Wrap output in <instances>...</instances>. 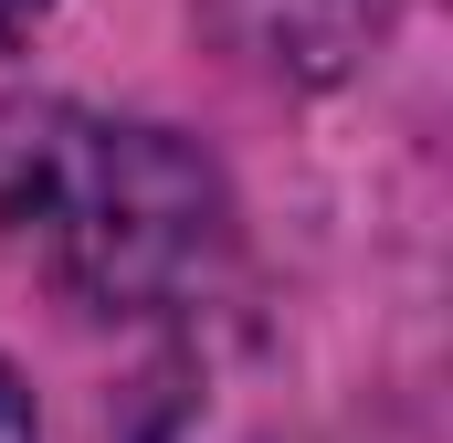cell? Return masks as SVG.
I'll return each instance as SVG.
<instances>
[{
    "label": "cell",
    "mask_w": 453,
    "mask_h": 443,
    "mask_svg": "<svg viewBox=\"0 0 453 443\" xmlns=\"http://www.w3.org/2000/svg\"><path fill=\"white\" fill-rule=\"evenodd\" d=\"M390 11L401 0H211L222 43L253 74H274V85H338V74H358L369 43L390 32Z\"/></svg>",
    "instance_id": "cell-2"
},
{
    "label": "cell",
    "mask_w": 453,
    "mask_h": 443,
    "mask_svg": "<svg viewBox=\"0 0 453 443\" xmlns=\"http://www.w3.org/2000/svg\"><path fill=\"white\" fill-rule=\"evenodd\" d=\"M0 243L106 328L190 317L232 285V180L158 116L0 96Z\"/></svg>",
    "instance_id": "cell-1"
},
{
    "label": "cell",
    "mask_w": 453,
    "mask_h": 443,
    "mask_svg": "<svg viewBox=\"0 0 453 443\" xmlns=\"http://www.w3.org/2000/svg\"><path fill=\"white\" fill-rule=\"evenodd\" d=\"M42 21H53V0H0V53H11V43H32Z\"/></svg>",
    "instance_id": "cell-4"
},
{
    "label": "cell",
    "mask_w": 453,
    "mask_h": 443,
    "mask_svg": "<svg viewBox=\"0 0 453 443\" xmlns=\"http://www.w3.org/2000/svg\"><path fill=\"white\" fill-rule=\"evenodd\" d=\"M0 443H42V423H32V391H21V369L0 359Z\"/></svg>",
    "instance_id": "cell-3"
}]
</instances>
